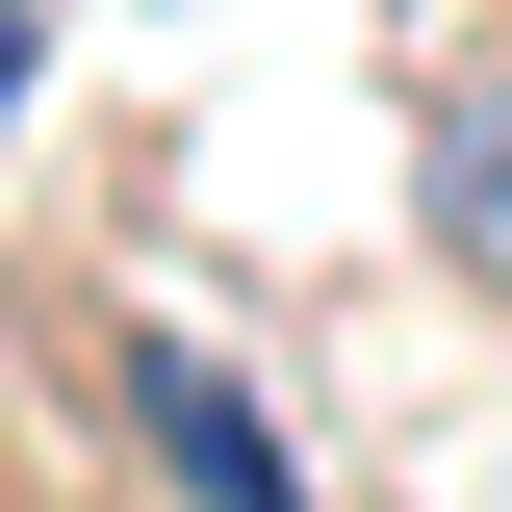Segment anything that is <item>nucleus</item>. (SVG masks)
Wrapping results in <instances>:
<instances>
[{
  "mask_svg": "<svg viewBox=\"0 0 512 512\" xmlns=\"http://www.w3.org/2000/svg\"><path fill=\"white\" fill-rule=\"evenodd\" d=\"M436 231H461V282H512V77L436 128Z\"/></svg>",
  "mask_w": 512,
  "mask_h": 512,
  "instance_id": "obj_2",
  "label": "nucleus"
},
{
  "mask_svg": "<svg viewBox=\"0 0 512 512\" xmlns=\"http://www.w3.org/2000/svg\"><path fill=\"white\" fill-rule=\"evenodd\" d=\"M128 410H154V461H180L205 512H308V487H282V436H256V410H231L205 359H154V333H128Z\"/></svg>",
  "mask_w": 512,
  "mask_h": 512,
  "instance_id": "obj_1",
  "label": "nucleus"
}]
</instances>
